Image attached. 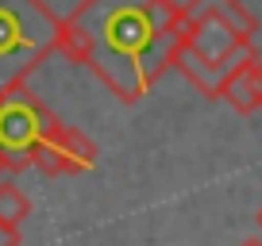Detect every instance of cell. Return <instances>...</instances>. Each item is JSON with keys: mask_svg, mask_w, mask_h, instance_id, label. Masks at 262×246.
Here are the masks:
<instances>
[{"mask_svg": "<svg viewBox=\"0 0 262 246\" xmlns=\"http://www.w3.org/2000/svg\"><path fill=\"white\" fill-rule=\"evenodd\" d=\"M39 131H42V142H54L58 150H66L70 158H77L85 169L97 165V146H93V139L85 131H77V127H70L66 119H58L47 104L39 108Z\"/></svg>", "mask_w": 262, "mask_h": 246, "instance_id": "8992f818", "label": "cell"}, {"mask_svg": "<svg viewBox=\"0 0 262 246\" xmlns=\"http://www.w3.org/2000/svg\"><path fill=\"white\" fill-rule=\"evenodd\" d=\"M31 165L39 173H47V177H70V173H85V165L77 162V158H70L66 150H58L54 142H35V150H31Z\"/></svg>", "mask_w": 262, "mask_h": 246, "instance_id": "52a82bcc", "label": "cell"}, {"mask_svg": "<svg viewBox=\"0 0 262 246\" xmlns=\"http://www.w3.org/2000/svg\"><path fill=\"white\" fill-rule=\"evenodd\" d=\"M27 215H31V196H27L19 185H12V181L4 177V181H0V223L19 227Z\"/></svg>", "mask_w": 262, "mask_h": 246, "instance_id": "ba28073f", "label": "cell"}, {"mask_svg": "<svg viewBox=\"0 0 262 246\" xmlns=\"http://www.w3.org/2000/svg\"><path fill=\"white\" fill-rule=\"evenodd\" d=\"M254 85H258V112H262V54L254 58Z\"/></svg>", "mask_w": 262, "mask_h": 246, "instance_id": "30bf717a", "label": "cell"}, {"mask_svg": "<svg viewBox=\"0 0 262 246\" xmlns=\"http://www.w3.org/2000/svg\"><path fill=\"white\" fill-rule=\"evenodd\" d=\"M62 19L42 0H0V89L19 85L58 50Z\"/></svg>", "mask_w": 262, "mask_h": 246, "instance_id": "3957f363", "label": "cell"}, {"mask_svg": "<svg viewBox=\"0 0 262 246\" xmlns=\"http://www.w3.org/2000/svg\"><path fill=\"white\" fill-rule=\"evenodd\" d=\"M239 246H262V238H258V235H254V238H243Z\"/></svg>", "mask_w": 262, "mask_h": 246, "instance_id": "7c38bea8", "label": "cell"}, {"mask_svg": "<svg viewBox=\"0 0 262 246\" xmlns=\"http://www.w3.org/2000/svg\"><path fill=\"white\" fill-rule=\"evenodd\" d=\"M189 12V8H185ZM254 54V39L220 19L216 12L196 8L189 12L185 27L178 35V46H173V69L193 85L201 96L216 100V85L220 77L235 66L239 58Z\"/></svg>", "mask_w": 262, "mask_h": 246, "instance_id": "7a4b0ae2", "label": "cell"}, {"mask_svg": "<svg viewBox=\"0 0 262 246\" xmlns=\"http://www.w3.org/2000/svg\"><path fill=\"white\" fill-rule=\"evenodd\" d=\"M0 246H24V235L12 223H0Z\"/></svg>", "mask_w": 262, "mask_h": 246, "instance_id": "9c48e42d", "label": "cell"}, {"mask_svg": "<svg viewBox=\"0 0 262 246\" xmlns=\"http://www.w3.org/2000/svg\"><path fill=\"white\" fill-rule=\"evenodd\" d=\"M254 223H258V231H262V208H258V212H254Z\"/></svg>", "mask_w": 262, "mask_h": 246, "instance_id": "4fadbf2b", "label": "cell"}, {"mask_svg": "<svg viewBox=\"0 0 262 246\" xmlns=\"http://www.w3.org/2000/svg\"><path fill=\"white\" fill-rule=\"evenodd\" d=\"M254 58H258V50H254V54H247V58H239L235 66L220 77V85H216V100H224V104H228L231 112H239V115H254V112H258Z\"/></svg>", "mask_w": 262, "mask_h": 246, "instance_id": "5b68a950", "label": "cell"}, {"mask_svg": "<svg viewBox=\"0 0 262 246\" xmlns=\"http://www.w3.org/2000/svg\"><path fill=\"white\" fill-rule=\"evenodd\" d=\"M189 12L173 0H81L62 19L58 54L89 66L123 104L143 100L166 69Z\"/></svg>", "mask_w": 262, "mask_h": 246, "instance_id": "6da1fadb", "label": "cell"}, {"mask_svg": "<svg viewBox=\"0 0 262 246\" xmlns=\"http://www.w3.org/2000/svg\"><path fill=\"white\" fill-rule=\"evenodd\" d=\"M39 108L42 100L27 89V81L0 89V150L8 158V173H24L31 165V150L42 139Z\"/></svg>", "mask_w": 262, "mask_h": 246, "instance_id": "277c9868", "label": "cell"}, {"mask_svg": "<svg viewBox=\"0 0 262 246\" xmlns=\"http://www.w3.org/2000/svg\"><path fill=\"white\" fill-rule=\"evenodd\" d=\"M4 173H8V158H4V150H0V181H4Z\"/></svg>", "mask_w": 262, "mask_h": 246, "instance_id": "8fae6325", "label": "cell"}]
</instances>
